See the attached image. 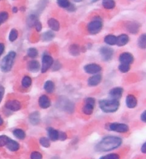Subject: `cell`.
<instances>
[{
    "label": "cell",
    "instance_id": "8992f818",
    "mask_svg": "<svg viewBox=\"0 0 146 159\" xmlns=\"http://www.w3.org/2000/svg\"><path fill=\"white\" fill-rule=\"evenodd\" d=\"M107 127L108 130L118 132V133H126L129 130V127L127 125L123 123H110Z\"/></svg>",
    "mask_w": 146,
    "mask_h": 159
},
{
    "label": "cell",
    "instance_id": "30bf717a",
    "mask_svg": "<svg viewBox=\"0 0 146 159\" xmlns=\"http://www.w3.org/2000/svg\"><path fill=\"white\" fill-rule=\"evenodd\" d=\"M5 107L9 110H11V111H17V110H20L22 106H21L20 102L18 101V100H11L7 102Z\"/></svg>",
    "mask_w": 146,
    "mask_h": 159
},
{
    "label": "cell",
    "instance_id": "d6a6232c",
    "mask_svg": "<svg viewBox=\"0 0 146 159\" xmlns=\"http://www.w3.org/2000/svg\"><path fill=\"white\" fill-rule=\"evenodd\" d=\"M27 55L29 58H35L38 56V51H37V49L36 48H29L27 50Z\"/></svg>",
    "mask_w": 146,
    "mask_h": 159
},
{
    "label": "cell",
    "instance_id": "5b68a950",
    "mask_svg": "<svg viewBox=\"0 0 146 159\" xmlns=\"http://www.w3.org/2000/svg\"><path fill=\"white\" fill-rule=\"evenodd\" d=\"M95 99L93 97H88L86 99L85 105L83 108V112L86 115H91L95 107Z\"/></svg>",
    "mask_w": 146,
    "mask_h": 159
},
{
    "label": "cell",
    "instance_id": "7dc6e473",
    "mask_svg": "<svg viewBox=\"0 0 146 159\" xmlns=\"http://www.w3.org/2000/svg\"><path fill=\"white\" fill-rule=\"evenodd\" d=\"M12 12L13 13H16L18 12V9L16 8V7H14V8L12 9Z\"/></svg>",
    "mask_w": 146,
    "mask_h": 159
},
{
    "label": "cell",
    "instance_id": "83f0119b",
    "mask_svg": "<svg viewBox=\"0 0 146 159\" xmlns=\"http://www.w3.org/2000/svg\"><path fill=\"white\" fill-rule=\"evenodd\" d=\"M138 47L141 49H145L146 47V35L145 34H143L140 36L138 40Z\"/></svg>",
    "mask_w": 146,
    "mask_h": 159
},
{
    "label": "cell",
    "instance_id": "681fc988",
    "mask_svg": "<svg viewBox=\"0 0 146 159\" xmlns=\"http://www.w3.org/2000/svg\"><path fill=\"white\" fill-rule=\"evenodd\" d=\"M73 1H76V2H81V1H83V0H73Z\"/></svg>",
    "mask_w": 146,
    "mask_h": 159
},
{
    "label": "cell",
    "instance_id": "ee69618b",
    "mask_svg": "<svg viewBox=\"0 0 146 159\" xmlns=\"http://www.w3.org/2000/svg\"><path fill=\"white\" fill-rule=\"evenodd\" d=\"M141 119L142 120L143 122L145 123L146 122V111H144L142 113V115H141Z\"/></svg>",
    "mask_w": 146,
    "mask_h": 159
},
{
    "label": "cell",
    "instance_id": "6da1fadb",
    "mask_svg": "<svg viewBox=\"0 0 146 159\" xmlns=\"http://www.w3.org/2000/svg\"><path fill=\"white\" fill-rule=\"evenodd\" d=\"M122 144V139L116 136H107L103 138L95 147L98 152H107L118 148Z\"/></svg>",
    "mask_w": 146,
    "mask_h": 159
},
{
    "label": "cell",
    "instance_id": "8d00e7d4",
    "mask_svg": "<svg viewBox=\"0 0 146 159\" xmlns=\"http://www.w3.org/2000/svg\"><path fill=\"white\" fill-rule=\"evenodd\" d=\"M9 17V14L7 12H0V25L7 20Z\"/></svg>",
    "mask_w": 146,
    "mask_h": 159
},
{
    "label": "cell",
    "instance_id": "e0dca14e",
    "mask_svg": "<svg viewBox=\"0 0 146 159\" xmlns=\"http://www.w3.org/2000/svg\"><path fill=\"white\" fill-rule=\"evenodd\" d=\"M101 80L102 76L101 75H95L88 80V84L90 86H96L101 82Z\"/></svg>",
    "mask_w": 146,
    "mask_h": 159
},
{
    "label": "cell",
    "instance_id": "ab89813d",
    "mask_svg": "<svg viewBox=\"0 0 146 159\" xmlns=\"http://www.w3.org/2000/svg\"><path fill=\"white\" fill-rule=\"evenodd\" d=\"M31 159H42V155L38 151H34L31 154Z\"/></svg>",
    "mask_w": 146,
    "mask_h": 159
},
{
    "label": "cell",
    "instance_id": "484cf974",
    "mask_svg": "<svg viewBox=\"0 0 146 159\" xmlns=\"http://www.w3.org/2000/svg\"><path fill=\"white\" fill-rule=\"evenodd\" d=\"M44 88L48 93H51L53 92V90L55 89L54 83L51 80L47 81L45 82V84H44Z\"/></svg>",
    "mask_w": 146,
    "mask_h": 159
},
{
    "label": "cell",
    "instance_id": "e575fe53",
    "mask_svg": "<svg viewBox=\"0 0 146 159\" xmlns=\"http://www.w3.org/2000/svg\"><path fill=\"white\" fill-rule=\"evenodd\" d=\"M39 143L43 147H44V148H49V147H50V145H51L49 139L45 137L41 138L39 140Z\"/></svg>",
    "mask_w": 146,
    "mask_h": 159
},
{
    "label": "cell",
    "instance_id": "816d5d0a",
    "mask_svg": "<svg viewBox=\"0 0 146 159\" xmlns=\"http://www.w3.org/2000/svg\"><path fill=\"white\" fill-rule=\"evenodd\" d=\"M132 1H133V0H132Z\"/></svg>",
    "mask_w": 146,
    "mask_h": 159
},
{
    "label": "cell",
    "instance_id": "f6af8a7d",
    "mask_svg": "<svg viewBox=\"0 0 146 159\" xmlns=\"http://www.w3.org/2000/svg\"><path fill=\"white\" fill-rule=\"evenodd\" d=\"M4 51V45L3 43H0V57L2 55Z\"/></svg>",
    "mask_w": 146,
    "mask_h": 159
},
{
    "label": "cell",
    "instance_id": "ac0fdd59",
    "mask_svg": "<svg viewBox=\"0 0 146 159\" xmlns=\"http://www.w3.org/2000/svg\"><path fill=\"white\" fill-rule=\"evenodd\" d=\"M47 133H48L49 139L52 141H56L59 139V132L53 127H48Z\"/></svg>",
    "mask_w": 146,
    "mask_h": 159
},
{
    "label": "cell",
    "instance_id": "d590c367",
    "mask_svg": "<svg viewBox=\"0 0 146 159\" xmlns=\"http://www.w3.org/2000/svg\"><path fill=\"white\" fill-rule=\"evenodd\" d=\"M118 69H119V70L121 72V73H127V72H128L129 70H130V64L121 63L120 64V65H119Z\"/></svg>",
    "mask_w": 146,
    "mask_h": 159
},
{
    "label": "cell",
    "instance_id": "2e32d148",
    "mask_svg": "<svg viewBox=\"0 0 146 159\" xmlns=\"http://www.w3.org/2000/svg\"><path fill=\"white\" fill-rule=\"evenodd\" d=\"M129 42V37L127 34H122L120 36L117 37V40H116V45L119 47H123V46L126 45Z\"/></svg>",
    "mask_w": 146,
    "mask_h": 159
},
{
    "label": "cell",
    "instance_id": "7c38bea8",
    "mask_svg": "<svg viewBox=\"0 0 146 159\" xmlns=\"http://www.w3.org/2000/svg\"><path fill=\"white\" fill-rule=\"evenodd\" d=\"M140 28V25L137 22H130L126 24V29L129 32L132 34H136L138 32Z\"/></svg>",
    "mask_w": 146,
    "mask_h": 159
},
{
    "label": "cell",
    "instance_id": "d4e9b609",
    "mask_svg": "<svg viewBox=\"0 0 146 159\" xmlns=\"http://www.w3.org/2000/svg\"><path fill=\"white\" fill-rule=\"evenodd\" d=\"M102 5L106 10H112L116 7V2L114 0H103Z\"/></svg>",
    "mask_w": 146,
    "mask_h": 159
},
{
    "label": "cell",
    "instance_id": "7402d4cb",
    "mask_svg": "<svg viewBox=\"0 0 146 159\" xmlns=\"http://www.w3.org/2000/svg\"><path fill=\"white\" fill-rule=\"evenodd\" d=\"M40 114L38 112H34L29 115V121L32 125H38L40 123Z\"/></svg>",
    "mask_w": 146,
    "mask_h": 159
},
{
    "label": "cell",
    "instance_id": "d6986e66",
    "mask_svg": "<svg viewBox=\"0 0 146 159\" xmlns=\"http://www.w3.org/2000/svg\"><path fill=\"white\" fill-rule=\"evenodd\" d=\"M48 25L52 30L55 31V32H57V31H59V29H60L59 22H58L56 19H53V18H51V19H49Z\"/></svg>",
    "mask_w": 146,
    "mask_h": 159
},
{
    "label": "cell",
    "instance_id": "ffe728a7",
    "mask_svg": "<svg viewBox=\"0 0 146 159\" xmlns=\"http://www.w3.org/2000/svg\"><path fill=\"white\" fill-rule=\"evenodd\" d=\"M28 70L32 73H36L40 69V64L38 61L36 60H32L28 63L27 65Z\"/></svg>",
    "mask_w": 146,
    "mask_h": 159
},
{
    "label": "cell",
    "instance_id": "b9f144b4",
    "mask_svg": "<svg viewBox=\"0 0 146 159\" xmlns=\"http://www.w3.org/2000/svg\"><path fill=\"white\" fill-rule=\"evenodd\" d=\"M67 136L64 132H59V139L61 140H65L66 139Z\"/></svg>",
    "mask_w": 146,
    "mask_h": 159
},
{
    "label": "cell",
    "instance_id": "f35d334b",
    "mask_svg": "<svg viewBox=\"0 0 146 159\" xmlns=\"http://www.w3.org/2000/svg\"><path fill=\"white\" fill-rule=\"evenodd\" d=\"M100 159H120V156L116 154H111L102 156Z\"/></svg>",
    "mask_w": 146,
    "mask_h": 159
},
{
    "label": "cell",
    "instance_id": "cb8c5ba5",
    "mask_svg": "<svg viewBox=\"0 0 146 159\" xmlns=\"http://www.w3.org/2000/svg\"><path fill=\"white\" fill-rule=\"evenodd\" d=\"M116 40H117V37L113 34H108L104 38V42L108 45H116Z\"/></svg>",
    "mask_w": 146,
    "mask_h": 159
},
{
    "label": "cell",
    "instance_id": "603a6c76",
    "mask_svg": "<svg viewBox=\"0 0 146 159\" xmlns=\"http://www.w3.org/2000/svg\"><path fill=\"white\" fill-rule=\"evenodd\" d=\"M54 37L55 34L52 31H47V32L43 33L42 35H41V39L44 42L51 41Z\"/></svg>",
    "mask_w": 146,
    "mask_h": 159
},
{
    "label": "cell",
    "instance_id": "1f68e13d",
    "mask_svg": "<svg viewBox=\"0 0 146 159\" xmlns=\"http://www.w3.org/2000/svg\"><path fill=\"white\" fill-rule=\"evenodd\" d=\"M18 35H19V33H18L17 30L15 29H12L9 33V40L10 42H14L17 39Z\"/></svg>",
    "mask_w": 146,
    "mask_h": 159
},
{
    "label": "cell",
    "instance_id": "74e56055",
    "mask_svg": "<svg viewBox=\"0 0 146 159\" xmlns=\"http://www.w3.org/2000/svg\"><path fill=\"white\" fill-rule=\"evenodd\" d=\"M9 139V138L7 137V136H4V135L0 136V147H3L7 145Z\"/></svg>",
    "mask_w": 146,
    "mask_h": 159
},
{
    "label": "cell",
    "instance_id": "4316f807",
    "mask_svg": "<svg viewBox=\"0 0 146 159\" xmlns=\"http://www.w3.org/2000/svg\"><path fill=\"white\" fill-rule=\"evenodd\" d=\"M13 134L19 140H24L25 137H26L25 132L23 130H22V129H16V130L13 131Z\"/></svg>",
    "mask_w": 146,
    "mask_h": 159
},
{
    "label": "cell",
    "instance_id": "52a82bcc",
    "mask_svg": "<svg viewBox=\"0 0 146 159\" xmlns=\"http://www.w3.org/2000/svg\"><path fill=\"white\" fill-rule=\"evenodd\" d=\"M100 54L104 61H109L112 59L114 50L111 47H102L100 49Z\"/></svg>",
    "mask_w": 146,
    "mask_h": 159
},
{
    "label": "cell",
    "instance_id": "5bb4252c",
    "mask_svg": "<svg viewBox=\"0 0 146 159\" xmlns=\"http://www.w3.org/2000/svg\"><path fill=\"white\" fill-rule=\"evenodd\" d=\"M39 106L43 109H47L50 107L51 100L47 95H41L39 100Z\"/></svg>",
    "mask_w": 146,
    "mask_h": 159
},
{
    "label": "cell",
    "instance_id": "277c9868",
    "mask_svg": "<svg viewBox=\"0 0 146 159\" xmlns=\"http://www.w3.org/2000/svg\"><path fill=\"white\" fill-rule=\"evenodd\" d=\"M103 27V22L101 17L96 16L91 22L88 25V31L91 34H98L101 30Z\"/></svg>",
    "mask_w": 146,
    "mask_h": 159
},
{
    "label": "cell",
    "instance_id": "f1b7e54d",
    "mask_svg": "<svg viewBox=\"0 0 146 159\" xmlns=\"http://www.w3.org/2000/svg\"><path fill=\"white\" fill-rule=\"evenodd\" d=\"M69 52L74 56H77L80 54L79 46L77 45H72L69 48Z\"/></svg>",
    "mask_w": 146,
    "mask_h": 159
},
{
    "label": "cell",
    "instance_id": "bcb514c9",
    "mask_svg": "<svg viewBox=\"0 0 146 159\" xmlns=\"http://www.w3.org/2000/svg\"><path fill=\"white\" fill-rule=\"evenodd\" d=\"M145 148H146V143H144L143 145L142 148H141V151H142V152L143 153V154H145V153H146Z\"/></svg>",
    "mask_w": 146,
    "mask_h": 159
},
{
    "label": "cell",
    "instance_id": "f907efd6",
    "mask_svg": "<svg viewBox=\"0 0 146 159\" xmlns=\"http://www.w3.org/2000/svg\"><path fill=\"white\" fill-rule=\"evenodd\" d=\"M98 1V0H92V1H91V2H96V1Z\"/></svg>",
    "mask_w": 146,
    "mask_h": 159
},
{
    "label": "cell",
    "instance_id": "8fae6325",
    "mask_svg": "<svg viewBox=\"0 0 146 159\" xmlns=\"http://www.w3.org/2000/svg\"><path fill=\"white\" fill-rule=\"evenodd\" d=\"M119 60H120V63L130 64L133 62L134 58L133 56L129 52H123L119 57Z\"/></svg>",
    "mask_w": 146,
    "mask_h": 159
},
{
    "label": "cell",
    "instance_id": "4dcf8cb0",
    "mask_svg": "<svg viewBox=\"0 0 146 159\" xmlns=\"http://www.w3.org/2000/svg\"><path fill=\"white\" fill-rule=\"evenodd\" d=\"M22 85L24 88H27L31 86L32 85V79H31L30 77L29 76H25L24 77V78L22 79Z\"/></svg>",
    "mask_w": 146,
    "mask_h": 159
},
{
    "label": "cell",
    "instance_id": "7bdbcfd3",
    "mask_svg": "<svg viewBox=\"0 0 146 159\" xmlns=\"http://www.w3.org/2000/svg\"><path fill=\"white\" fill-rule=\"evenodd\" d=\"M4 87L0 85V103H1V100H2L3 96H4Z\"/></svg>",
    "mask_w": 146,
    "mask_h": 159
},
{
    "label": "cell",
    "instance_id": "836d02e7",
    "mask_svg": "<svg viewBox=\"0 0 146 159\" xmlns=\"http://www.w3.org/2000/svg\"><path fill=\"white\" fill-rule=\"evenodd\" d=\"M57 4L60 7L67 9L70 6L71 3L69 0H57Z\"/></svg>",
    "mask_w": 146,
    "mask_h": 159
},
{
    "label": "cell",
    "instance_id": "4fadbf2b",
    "mask_svg": "<svg viewBox=\"0 0 146 159\" xmlns=\"http://www.w3.org/2000/svg\"><path fill=\"white\" fill-rule=\"evenodd\" d=\"M123 93V89L122 88H114L111 90L109 93V95L112 99L115 100H119L121 97L122 94Z\"/></svg>",
    "mask_w": 146,
    "mask_h": 159
},
{
    "label": "cell",
    "instance_id": "c3c4849f",
    "mask_svg": "<svg viewBox=\"0 0 146 159\" xmlns=\"http://www.w3.org/2000/svg\"><path fill=\"white\" fill-rule=\"evenodd\" d=\"M3 123H4V121H3L2 118L0 116V125H2Z\"/></svg>",
    "mask_w": 146,
    "mask_h": 159
},
{
    "label": "cell",
    "instance_id": "f546056e",
    "mask_svg": "<svg viewBox=\"0 0 146 159\" xmlns=\"http://www.w3.org/2000/svg\"><path fill=\"white\" fill-rule=\"evenodd\" d=\"M37 21H39L38 18L34 14L29 15L27 18V24L29 27H34Z\"/></svg>",
    "mask_w": 146,
    "mask_h": 159
},
{
    "label": "cell",
    "instance_id": "7a4b0ae2",
    "mask_svg": "<svg viewBox=\"0 0 146 159\" xmlns=\"http://www.w3.org/2000/svg\"><path fill=\"white\" fill-rule=\"evenodd\" d=\"M120 103L118 100H102L99 102V107L104 112H114L118 109Z\"/></svg>",
    "mask_w": 146,
    "mask_h": 159
},
{
    "label": "cell",
    "instance_id": "44dd1931",
    "mask_svg": "<svg viewBox=\"0 0 146 159\" xmlns=\"http://www.w3.org/2000/svg\"><path fill=\"white\" fill-rule=\"evenodd\" d=\"M7 147L9 151H13V152H15V151H17L19 149V144L17 143V142L15 141V140H13L11 139H9L8 142L7 143Z\"/></svg>",
    "mask_w": 146,
    "mask_h": 159
},
{
    "label": "cell",
    "instance_id": "60d3db41",
    "mask_svg": "<svg viewBox=\"0 0 146 159\" xmlns=\"http://www.w3.org/2000/svg\"><path fill=\"white\" fill-rule=\"evenodd\" d=\"M34 27H35L36 30L37 32H40V31L41 30V29H42V25H41V23L39 21H37V22H36Z\"/></svg>",
    "mask_w": 146,
    "mask_h": 159
},
{
    "label": "cell",
    "instance_id": "ba28073f",
    "mask_svg": "<svg viewBox=\"0 0 146 159\" xmlns=\"http://www.w3.org/2000/svg\"><path fill=\"white\" fill-rule=\"evenodd\" d=\"M53 63V60L50 55H45L42 58V65H41V73H44L51 67Z\"/></svg>",
    "mask_w": 146,
    "mask_h": 159
},
{
    "label": "cell",
    "instance_id": "9c48e42d",
    "mask_svg": "<svg viewBox=\"0 0 146 159\" xmlns=\"http://www.w3.org/2000/svg\"><path fill=\"white\" fill-rule=\"evenodd\" d=\"M84 70L89 74H96L101 71V67L97 64H89L85 66Z\"/></svg>",
    "mask_w": 146,
    "mask_h": 159
},
{
    "label": "cell",
    "instance_id": "3957f363",
    "mask_svg": "<svg viewBox=\"0 0 146 159\" xmlns=\"http://www.w3.org/2000/svg\"><path fill=\"white\" fill-rule=\"evenodd\" d=\"M16 52L14 51H11L9 52L1 60V64H0V67H1V71L4 73H8L11 70L14 64V60L16 58Z\"/></svg>",
    "mask_w": 146,
    "mask_h": 159
},
{
    "label": "cell",
    "instance_id": "9a60e30c",
    "mask_svg": "<svg viewBox=\"0 0 146 159\" xmlns=\"http://www.w3.org/2000/svg\"><path fill=\"white\" fill-rule=\"evenodd\" d=\"M126 103L128 108H134L136 107L138 101H137V98L135 96L132 95H128L126 97Z\"/></svg>",
    "mask_w": 146,
    "mask_h": 159
}]
</instances>
